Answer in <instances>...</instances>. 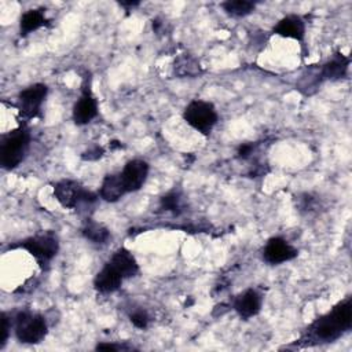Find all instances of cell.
Here are the masks:
<instances>
[{
	"mask_svg": "<svg viewBox=\"0 0 352 352\" xmlns=\"http://www.w3.org/2000/svg\"><path fill=\"white\" fill-rule=\"evenodd\" d=\"M124 278L109 264L106 263L104 267L95 275L94 278V287L99 293L109 294L121 287Z\"/></svg>",
	"mask_w": 352,
	"mask_h": 352,
	"instance_id": "5bb4252c",
	"label": "cell"
},
{
	"mask_svg": "<svg viewBox=\"0 0 352 352\" xmlns=\"http://www.w3.org/2000/svg\"><path fill=\"white\" fill-rule=\"evenodd\" d=\"M118 4L121 6V7H124V8H133V7H138L140 3L138 1V0H122V1H118Z\"/></svg>",
	"mask_w": 352,
	"mask_h": 352,
	"instance_id": "83f0119b",
	"label": "cell"
},
{
	"mask_svg": "<svg viewBox=\"0 0 352 352\" xmlns=\"http://www.w3.org/2000/svg\"><path fill=\"white\" fill-rule=\"evenodd\" d=\"M18 246L32 254L38 265L44 268L56 256L59 250V241L52 231H45L23 239Z\"/></svg>",
	"mask_w": 352,
	"mask_h": 352,
	"instance_id": "277c9868",
	"label": "cell"
},
{
	"mask_svg": "<svg viewBox=\"0 0 352 352\" xmlns=\"http://www.w3.org/2000/svg\"><path fill=\"white\" fill-rule=\"evenodd\" d=\"M297 249H294L285 238L272 236L264 246L263 258L265 263L276 265L286 261H290L297 257Z\"/></svg>",
	"mask_w": 352,
	"mask_h": 352,
	"instance_id": "ba28073f",
	"label": "cell"
},
{
	"mask_svg": "<svg viewBox=\"0 0 352 352\" xmlns=\"http://www.w3.org/2000/svg\"><path fill=\"white\" fill-rule=\"evenodd\" d=\"M120 175L126 192L138 191L143 187L148 176V164L144 160H139V158L131 160L125 164Z\"/></svg>",
	"mask_w": 352,
	"mask_h": 352,
	"instance_id": "30bf717a",
	"label": "cell"
},
{
	"mask_svg": "<svg viewBox=\"0 0 352 352\" xmlns=\"http://www.w3.org/2000/svg\"><path fill=\"white\" fill-rule=\"evenodd\" d=\"M349 62H351L349 56H345L342 52H336L327 62L322 65L320 77L323 80H331V81L344 78L348 72Z\"/></svg>",
	"mask_w": 352,
	"mask_h": 352,
	"instance_id": "9a60e30c",
	"label": "cell"
},
{
	"mask_svg": "<svg viewBox=\"0 0 352 352\" xmlns=\"http://www.w3.org/2000/svg\"><path fill=\"white\" fill-rule=\"evenodd\" d=\"M175 70L180 76H197V74H199L201 67L195 59H192L190 56H182L175 63Z\"/></svg>",
	"mask_w": 352,
	"mask_h": 352,
	"instance_id": "ffe728a7",
	"label": "cell"
},
{
	"mask_svg": "<svg viewBox=\"0 0 352 352\" xmlns=\"http://www.w3.org/2000/svg\"><path fill=\"white\" fill-rule=\"evenodd\" d=\"M48 94L45 84L37 82L29 85L18 94V110L23 118H34L40 114L41 104Z\"/></svg>",
	"mask_w": 352,
	"mask_h": 352,
	"instance_id": "52a82bcc",
	"label": "cell"
},
{
	"mask_svg": "<svg viewBox=\"0 0 352 352\" xmlns=\"http://www.w3.org/2000/svg\"><path fill=\"white\" fill-rule=\"evenodd\" d=\"M109 264L125 279L136 276L139 272V264L135 256L125 248H120L116 250L109 261Z\"/></svg>",
	"mask_w": 352,
	"mask_h": 352,
	"instance_id": "4fadbf2b",
	"label": "cell"
},
{
	"mask_svg": "<svg viewBox=\"0 0 352 352\" xmlns=\"http://www.w3.org/2000/svg\"><path fill=\"white\" fill-rule=\"evenodd\" d=\"M253 150H254V146H253L252 143H243V144H241V146L238 147L236 155H238V158L245 160V158L250 157V154L253 153Z\"/></svg>",
	"mask_w": 352,
	"mask_h": 352,
	"instance_id": "484cf974",
	"label": "cell"
},
{
	"mask_svg": "<svg viewBox=\"0 0 352 352\" xmlns=\"http://www.w3.org/2000/svg\"><path fill=\"white\" fill-rule=\"evenodd\" d=\"M120 346L114 345V344H98L96 345V351H118Z\"/></svg>",
	"mask_w": 352,
	"mask_h": 352,
	"instance_id": "4316f807",
	"label": "cell"
},
{
	"mask_svg": "<svg viewBox=\"0 0 352 352\" xmlns=\"http://www.w3.org/2000/svg\"><path fill=\"white\" fill-rule=\"evenodd\" d=\"M129 320L131 323L138 327V329H146L148 326V322H150V318H148V314L144 311V309H136L133 311L131 315H129Z\"/></svg>",
	"mask_w": 352,
	"mask_h": 352,
	"instance_id": "7402d4cb",
	"label": "cell"
},
{
	"mask_svg": "<svg viewBox=\"0 0 352 352\" xmlns=\"http://www.w3.org/2000/svg\"><path fill=\"white\" fill-rule=\"evenodd\" d=\"M10 329H11V322L7 316L6 312L1 314V338H0V349L4 348L7 340H8V334H10Z\"/></svg>",
	"mask_w": 352,
	"mask_h": 352,
	"instance_id": "603a6c76",
	"label": "cell"
},
{
	"mask_svg": "<svg viewBox=\"0 0 352 352\" xmlns=\"http://www.w3.org/2000/svg\"><path fill=\"white\" fill-rule=\"evenodd\" d=\"M256 4L249 0H227L221 3V8L231 16L241 18L249 15L254 10Z\"/></svg>",
	"mask_w": 352,
	"mask_h": 352,
	"instance_id": "d6986e66",
	"label": "cell"
},
{
	"mask_svg": "<svg viewBox=\"0 0 352 352\" xmlns=\"http://www.w3.org/2000/svg\"><path fill=\"white\" fill-rule=\"evenodd\" d=\"M55 199L66 209H73L80 204H92L98 195L91 190L84 188L78 182L63 179L54 184Z\"/></svg>",
	"mask_w": 352,
	"mask_h": 352,
	"instance_id": "8992f818",
	"label": "cell"
},
{
	"mask_svg": "<svg viewBox=\"0 0 352 352\" xmlns=\"http://www.w3.org/2000/svg\"><path fill=\"white\" fill-rule=\"evenodd\" d=\"M160 206L168 212H177L180 209V195L176 191H169L160 198Z\"/></svg>",
	"mask_w": 352,
	"mask_h": 352,
	"instance_id": "44dd1931",
	"label": "cell"
},
{
	"mask_svg": "<svg viewBox=\"0 0 352 352\" xmlns=\"http://www.w3.org/2000/svg\"><path fill=\"white\" fill-rule=\"evenodd\" d=\"M30 143V133L25 126L6 135L0 146V162L7 170L16 168L25 158Z\"/></svg>",
	"mask_w": 352,
	"mask_h": 352,
	"instance_id": "7a4b0ae2",
	"label": "cell"
},
{
	"mask_svg": "<svg viewBox=\"0 0 352 352\" xmlns=\"http://www.w3.org/2000/svg\"><path fill=\"white\" fill-rule=\"evenodd\" d=\"M125 194H126V190L120 173H111L104 176L99 188V195L103 201L117 202Z\"/></svg>",
	"mask_w": 352,
	"mask_h": 352,
	"instance_id": "2e32d148",
	"label": "cell"
},
{
	"mask_svg": "<svg viewBox=\"0 0 352 352\" xmlns=\"http://www.w3.org/2000/svg\"><path fill=\"white\" fill-rule=\"evenodd\" d=\"M352 326V301L351 297L340 301L326 315L318 318L308 330V338L320 342H333Z\"/></svg>",
	"mask_w": 352,
	"mask_h": 352,
	"instance_id": "6da1fadb",
	"label": "cell"
},
{
	"mask_svg": "<svg viewBox=\"0 0 352 352\" xmlns=\"http://www.w3.org/2000/svg\"><path fill=\"white\" fill-rule=\"evenodd\" d=\"M184 121L202 135H209L219 120L214 106L206 100H192L183 111Z\"/></svg>",
	"mask_w": 352,
	"mask_h": 352,
	"instance_id": "5b68a950",
	"label": "cell"
},
{
	"mask_svg": "<svg viewBox=\"0 0 352 352\" xmlns=\"http://www.w3.org/2000/svg\"><path fill=\"white\" fill-rule=\"evenodd\" d=\"M98 116V102L92 95L87 80L82 84V92L73 106V121L77 125H87Z\"/></svg>",
	"mask_w": 352,
	"mask_h": 352,
	"instance_id": "9c48e42d",
	"label": "cell"
},
{
	"mask_svg": "<svg viewBox=\"0 0 352 352\" xmlns=\"http://www.w3.org/2000/svg\"><path fill=\"white\" fill-rule=\"evenodd\" d=\"M103 154H104V150H103L100 146H92V147H89L87 151L82 153L81 158L85 160V161H96V160H99Z\"/></svg>",
	"mask_w": 352,
	"mask_h": 352,
	"instance_id": "cb8c5ba5",
	"label": "cell"
},
{
	"mask_svg": "<svg viewBox=\"0 0 352 352\" xmlns=\"http://www.w3.org/2000/svg\"><path fill=\"white\" fill-rule=\"evenodd\" d=\"M263 305V296L256 289H246L239 293L234 301L232 308L242 319H250L256 316Z\"/></svg>",
	"mask_w": 352,
	"mask_h": 352,
	"instance_id": "8fae6325",
	"label": "cell"
},
{
	"mask_svg": "<svg viewBox=\"0 0 352 352\" xmlns=\"http://www.w3.org/2000/svg\"><path fill=\"white\" fill-rule=\"evenodd\" d=\"M47 22L45 15L43 12V10H28L19 21V30L22 36H26L37 29H40L41 26H44Z\"/></svg>",
	"mask_w": 352,
	"mask_h": 352,
	"instance_id": "ac0fdd59",
	"label": "cell"
},
{
	"mask_svg": "<svg viewBox=\"0 0 352 352\" xmlns=\"http://www.w3.org/2000/svg\"><path fill=\"white\" fill-rule=\"evenodd\" d=\"M15 336L22 344H38L44 340L48 331L47 320L40 314L21 311L14 318Z\"/></svg>",
	"mask_w": 352,
	"mask_h": 352,
	"instance_id": "3957f363",
	"label": "cell"
},
{
	"mask_svg": "<svg viewBox=\"0 0 352 352\" xmlns=\"http://www.w3.org/2000/svg\"><path fill=\"white\" fill-rule=\"evenodd\" d=\"M81 232L85 239L91 241L92 243H98V245L106 243L110 238L109 228L104 224L94 221V220H87L81 228Z\"/></svg>",
	"mask_w": 352,
	"mask_h": 352,
	"instance_id": "e0dca14e",
	"label": "cell"
},
{
	"mask_svg": "<svg viewBox=\"0 0 352 352\" xmlns=\"http://www.w3.org/2000/svg\"><path fill=\"white\" fill-rule=\"evenodd\" d=\"M275 34L301 41L305 36V23L300 15H286L278 21L272 30Z\"/></svg>",
	"mask_w": 352,
	"mask_h": 352,
	"instance_id": "7c38bea8",
	"label": "cell"
},
{
	"mask_svg": "<svg viewBox=\"0 0 352 352\" xmlns=\"http://www.w3.org/2000/svg\"><path fill=\"white\" fill-rule=\"evenodd\" d=\"M314 206H315V199L309 194H302L301 197H298V208L301 210H312Z\"/></svg>",
	"mask_w": 352,
	"mask_h": 352,
	"instance_id": "d4e9b609",
	"label": "cell"
}]
</instances>
